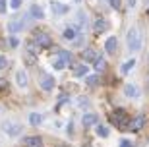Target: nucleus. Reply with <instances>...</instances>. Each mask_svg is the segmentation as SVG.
<instances>
[{
  "label": "nucleus",
  "mask_w": 149,
  "mask_h": 147,
  "mask_svg": "<svg viewBox=\"0 0 149 147\" xmlns=\"http://www.w3.org/2000/svg\"><path fill=\"white\" fill-rule=\"evenodd\" d=\"M81 56H83V60H85V62H95V58H97V52H95L93 49H85Z\"/></svg>",
  "instance_id": "obj_16"
},
{
  "label": "nucleus",
  "mask_w": 149,
  "mask_h": 147,
  "mask_svg": "<svg viewBox=\"0 0 149 147\" xmlns=\"http://www.w3.org/2000/svg\"><path fill=\"white\" fill-rule=\"evenodd\" d=\"M33 41L37 43L39 49H49L50 45H52V39H50L49 35H47V33H43V31H35Z\"/></svg>",
  "instance_id": "obj_2"
},
{
  "label": "nucleus",
  "mask_w": 149,
  "mask_h": 147,
  "mask_svg": "<svg viewBox=\"0 0 149 147\" xmlns=\"http://www.w3.org/2000/svg\"><path fill=\"white\" fill-rule=\"evenodd\" d=\"M16 82H17V85H19V87H25V85H27V74H25L23 70H19L16 74Z\"/></svg>",
  "instance_id": "obj_15"
},
{
  "label": "nucleus",
  "mask_w": 149,
  "mask_h": 147,
  "mask_svg": "<svg viewBox=\"0 0 149 147\" xmlns=\"http://www.w3.org/2000/svg\"><path fill=\"white\" fill-rule=\"evenodd\" d=\"M25 47H27V52H31V54H37L39 52V47H37V43H35L33 39H29L27 43H25Z\"/></svg>",
  "instance_id": "obj_21"
},
{
  "label": "nucleus",
  "mask_w": 149,
  "mask_h": 147,
  "mask_svg": "<svg viewBox=\"0 0 149 147\" xmlns=\"http://www.w3.org/2000/svg\"><path fill=\"white\" fill-rule=\"evenodd\" d=\"M85 82H87L89 85H97V83H99V77H97V76H87V77H85Z\"/></svg>",
  "instance_id": "obj_26"
},
{
  "label": "nucleus",
  "mask_w": 149,
  "mask_h": 147,
  "mask_svg": "<svg viewBox=\"0 0 149 147\" xmlns=\"http://www.w3.org/2000/svg\"><path fill=\"white\" fill-rule=\"evenodd\" d=\"M128 2V6H130V8H132V6H136V0H126Z\"/></svg>",
  "instance_id": "obj_38"
},
{
  "label": "nucleus",
  "mask_w": 149,
  "mask_h": 147,
  "mask_svg": "<svg viewBox=\"0 0 149 147\" xmlns=\"http://www.w3.org/2000/svg\"><path fill=\"white\" fill-rule=\"evenodd\" d=\"M62 35H64V39H68V41H74V39L77 37V31H76V27H66L64 29V33H62Z\"/></svg>",
  "instance_id": "obj_17"
},
{
  "label": "nucleus",
  "mask_w": 149,
  "mask_h": 147,
  "mask_svg": "<svg viewBox=\"0 0 149 147\" xmlns=\"http://www.w3.org/2000/svg\"><path fill=\"white\" fill-rule=\"evenodd\" d=\"M134 66H136V60H128V62H126V64H124V66H122V74H128V72H130V70H132V68H134Z\"/></svg>",
  "instance_id": "obj_25"
},
{
  "label": "nucleus",
  "mask_w": 149,
  "mask_h": 147,
  "mask_svg": "<svg viewBox=\"0 0 149 147\" xmlns=\"http://www.w3.org/2000/svg\"><path fill=\"white\" fill-rule=\"evenodd\" d=\"M52 66H54V70H64V68H66V64H64L60 58L56 60V62H52Z\"/></svg>",
  "instance_id": "obj_27"
},
{
  "label": "nucleus",
  "mask_w": 149,
  "mask_h": 147,
  "mask_svg": "<svg viewBox=\"0 0 149 147\" xmlns=\"http://www.w3.org/2000/svg\"><path fill=\"white\" fill-rule=\"evenodd\" d=\"M109 4H111V8H118L120 6V0H109Z\"/></svg>",
  "instance_id": "obj_34"
},
{
  "label": "nucleus",
  "mask_w": 149,
  "mask_h": 147,
  "mask_svg": "<svg viewBox=\"0 0 149 147\" xmlns=\"http://www.w3.org/2000/svg\"><path fill=\"white\" fill-rule=\"evenodd\" d=\"M6 66H8V60H6L4 56H0V70H4Z\"/></svg>",
  "instance_id": "obj_33"
},
{
  "label": "nucleus",
  "mask_w": 149,
  "mask_h": 147,
  "mask_svg": "<svg viewBox=\"0 0 149 147\" xmlns=\"http://www.w3.org/2000/svg\"><path fill=\"white\" fill-rule=\"evenodd\" d=\"M50 10H52L54 16H64V14L68 12V6L60 4V2H50Z\"/></svg>",
  "instance_id": "obj_9"
},
{
  "label": "nucleus",
  "mask_w": 149,
  "mask_h": 147,
  "mask_svg": "<svg viewBox=\"0 0 149 147\" xmlns=\"http://www.w3.org/2000/svg\"><path fill=\"white\" fill-rule=\"evenodd\" d=\"M23 145L25 147H41V137L39 136H31L23 139Z\"/></svg>",
  "instance_id": "obj_13"
},
{
  "label": "nucleus",
  "mask_w": 149,
  "mask_h": 147,
  "mask_svg": "<svg viewBox=\"0 0 149 147\" xmlns=\"http://www.w3.org/2000/svg\"><path fill=\"white\" fill-rule=\"evenodd\" d=\"M6 12V0H0V14Z\"/></svg>",
  "instance_id": "obj_35"
},
{
  "label": "nucleus",
  "mask_w": 149,
  "mask_h": 147,
  "mask_svg": "<svg viewBox=\"0 0 149 147\" xmlns=\"http://www.w3.org/2000/svg\"><path fill=\"white\" fill-rule=\"evenodd\" d=\"M93 29H95V33H105L109 29V22H107L105 17H99V20H95Z\"/></svg>",
  "instance_id": "obj_7"
},
{
  "label": "nucleus",
  "mask_w": 149,
  "mask_h": 147,
  "mask_svg": "<svg viewBox=\"0 0 149 147\" xmlns=\"http://www.w3.org/2000/svg\"><path fill=\"white\" fill-rule=\"evenodd\" d=\"M147 16H149V10H147Z\"/></svg>",
  "instance_id": "obj_40"
},
{
  "label": "nucleus",
  "mask_w": 149,
  "mask_h": 147,
  "mask_svg": "<svg viewBox=\"0 0 149 147\" xmlns=\"http://www.w3.org/2000/svg\"><path fill=\"white\" fill-rule=\"evenodd\" d=\"M41 87H43L45 91L54 89V77H52V76H43V77H41Z\"/></svg>",
  "instance_id": "obj_11"
},
{
  "label": "nucleus",
  "mask_w": 149,
  "mask_h": 147,
  "mask_svg": "<svg viewBox=\"0 0 149 147\" xmlns=\"http://www.w3.org/2000/svg\"><path fill=\"white\" fill-rule=\"evenodd\" d=\"M70 89H72V91H76L77 85H74V83H66V91H70Z\"/></svg>",
  "instance_id": "obj_36"
},
{
  "label": "nucleus",
  "mask_w": 149,
  "mask_h": 147,
  "mask_svg": "<svg viewBox=\"0 0 149 147\" xmlns=\"http://www.w3.org/2000/svg\"><path fill=\"white\" fill-rule=\"evenodd\" d=\"M77 105H79V107H87V105H89V99L87 97H79V99H77Z\"/></svg>",
  "instance_id": "obj_29"
},
{
  "label": "nucleus",
  "mask_w": 149,
  "mask_h": 147,
  "mask_svg": "<svg viewBox=\"0 0 149 147\" xmlns=\"http://www.w3.org/2000/svg\"><path fill=\"white\" fill-rule=\"evenodd\" d=\"M74 74L76 76H85L87 74V66L85 64H74Z\"/></svg>",
  "instance_id": "obj_20"
},
{
  "label": "nucleus",
  "mask_w": 149,
  "mask_h": 147,
  "mask_svg": "<svg viewBox=\"0 0 149 147\" xmlns=\"http://www.w3.org/2000/svg\"><path fill=\"white\" fill-rule=\"evenodd\" d=\"M111 120L114 122V124H118L120 128H126V124L130 122V118H128V114H126L124 109H116L114 114H111Z\"/></svg>",
  "instance_id": "obj_3"
},
{
  "label": "nucleus",
  "mask_w": 149,
  "mask_h": 147,
  "mask_svg": "<svg viewBox=\"0 0 149 147\" xmlns=\"http://www.w3.org/2000/svg\"><path fill=\"white\" fill-rule=\"evenodd\" d=\"M41 122H43V116L39 114V112H31L29 114V124L31 126H39Z\"/></svg>",
  "instance_id": "obj_18"
},
{
  "label": "nucleus",
  "mask_w": 149,
  "mask_h": 147,
  "mask_svg": "<svg viewBox=\"0 0 149 147\" xmlns=\"http://www.w3.org/2000/svg\"><path fill=\"white\" fill-rule=\"evenodd\" d=\"M74 2H77V4H79V2H81V0H74Z\"/></svg>",
  "instance_id": "obj_39"
},
{
  "label": "nucleus",
  "mask_w": 149,
  "mask_h": 147,
  "mask_svg": "<svg viewBox=\"0 0 149 147\" xmlns=\"http://www.w3.org/2000/svg\"><path fill=\"white\" fill-rule=\"evenodd\" d=\"M23 20H10L8 22V31H12V33H17V31H23Z\"/></svg>",
  "instance_id": "obj_8"
},
{
  "label": "nucleus",
  "mask_w": 149,
  "mask_h": 147,
  "mask_svg": "<svg viewBox=\"0 0 149 147\" xmlns=\"http://www.w3.org/2000/svg\"><path fill=\"white\" fill-rule=\"evenodd\" d=\"M31 17H35V20H43L45 17V12H43V8H41V6H37V4H33L31 6Z\"/></svg>",
  "instance_id": "obj_14"
},
{
  "label": "nucleus",
  "mask_w": 149,
  "mask_h": 147,
  "mask_svg": "<svg viewBox=\"0 0 149 147\" xmlns=\"http://www.w3.org/2000/svg\"><path fill=\"white\" fill-rule=\"evenodd\" d=\"M116 49H118V39L116 37H109L105 43V50L109 54H116Z\"/></svg>",
  "instance_id": "obj_6"
},
{
  "label": "nucleus",
  "mask_w": 149,
  "mask_h": 147,
  "mask_svg": "<svg viewBox=\"0 0 149 147\" xmlns=\"http://www.w3.org/2000/svg\"><path fill=\"white\" fill-rule=\"evenodd\" d=\"M97 134H99L101 137H107V136H109V128H107V126H103V124H99V122H97Z\"/></svg>",
  "instance_id": "obj_24"
},
{
  "label": "nucleus",
  "mask_w": 149,
  "mask_h": 147,
  "mask_svg": "<svg viewBox=\"0 0 149 147\" xmlns=\"http://www.w3.org/2000/svg\"><path fill=\"white\" fill-rule=\"evenodd\" d=\"M74 27H76L79 33L85 31V27H87V16H85V12H77V14H76V22H74Z\"/></svg>",
  "instance_id": "obj_4"
},
{
  "label": "nucleus",
  "mask_w": 149,
  "mask_h": 147,
  "mask_svg": "<svg viewBox=\"0 0 149 147\" xmlns=\"http://www.w3.org/2000/svg\"><path fill=\"white\" fill-rule=\"evenodd\" d=\"M58 58L64 62V64H72V54L68 50H58Z\"/></svg>",
  "instance_id": "obj_19"
},
{
  "label": "nucleus",
  "mask_w": 149,
  "mask_h": 147,
  "mask_svg": "<svg viewBox=\"0 0 149 147\" xmlns=\"http://www.w3.org/2000/svg\"><path fill=\"white\" fill-rule=\"evenodd\" d=\"M124 93H126L128 97H138V95H139L136 85H126V87H124Z\"/></svg>",
  "instance_id": "obj_22"
},
{
  "label": "nucleus",
  "mask_w": 149,
  "mask_h": 147,
  "mask_svg": "<svg viewBox=\"0 0 149 147\" xmlns=\"http://www.w3.org/2000/svg\"><path fill=\"white\" fill-rule=\"evenodd\" d=\"M128 49L130 50H139L141 49V43H143V39H141V31H139L138 27H132L130 31H128Z\"/></svg>",
  "instance_id": "obj_1"
},
{
  "label": "nucleus",
  "mask_w": 149,
  "mask_h": 147,
  "mask_svg": "<svg viewBox=\"0 0 149 147\" xmlns=\"http://www.w3.org/2000/svg\"><path fill=\"white\" fill-rule=\"evenodd\" d=\"M120 147H134L132 145V139H122V141H120Z\"/></svg>",
  "instance_id": "obj_32"
},
{
  "label": "nucleus",
  "mask_w": 149,
  "mask_h": 147,
  "mask_svg": "<svg viewBox=\"0 0 149 147\" xmlns=\"http://www.w3.org/2000/svg\"><path fill=\"white\" fill-rule=\"evenodd\" d=\"M143 126H145V116L139 114V116H136V118L132 120V126H130V128H132V132H139Z\"/></svg>",
  "instance_id": "obj_10"
},
{
  "label": "nucleus",
  "mask_w": 149,
  "mask_h": 147,
  "mask_svg": "<svg viewBox=\"0 0 149 147\" xmlns=\"http://www.w3.org/2000/svg\"><path fill=\"white\" fill-rule=\"evenodd\" d=\"M2 130L6 132V134H8V136H19V134H22V126L19 124H10V122H6L4 126H2Z\"/></svg>",
  "instance_id": "obj_5"
},
{
  "label": "nucleus",
  "mask_w": 149,
  "mask_h": 147,
  "mask_svg": "<svg viewBox=\"0 0 149 147\" xmlns=\"http://www.w3.org/2000/svg\"><path fill=\"white\" fill-rule=\"evenodd\" d=\"M25 60H27V62H25L27 66H33V64H35V54H31V52H27V56H25Z\"/></svg>",
  "instance_id": "obj_28"
},
{
  "label": "nucleus",
  "mask_w": 149,
  "mask_h": 147,
  "mask_svg": "<svg viewBox=\"0 0 149 147\" xmlns=\"http://www.w3.org/2000/svg\"><path fill=\"white\" fill-rule=\"evenodd\" d=\"M107 68V62L103 58H99V56H97V58H95V70L97 72H103Z\"/></svg>",
  "instance_id": "obj_23"
},
{
  "label": "nucleus",
  "mask_w": 149,
  "mask_h": 147,
  "mask_svg": "<svg viewBox=\"0 0 149 147\" xmlns=\"http://www.w3.org/2000/svg\"><path fill=\"white\" fill-rule=\"evenodd\" d=\"M81 122H83L85 128H89V126H95L97 122H99V116H97V114H83Z\"/></svg>",
  "instance_id": "obj_12"
},
{
  "label": "nucleus",
  "mask_w": 149,
  "mask_h": 147,
  "mask_svg": "<svg viewBox=\"0 0 149 147\" xmlns=\"http://www.w3.org/2000/svg\"><path fill=\"white\" fill-rule=\"evenodd\" d=\"M10 6L14 8V10H17V8L22 6V0H12V2H10Z\"/></svg>",
  "instance_id": "obj_31"
},
{
  "label": "nucleus",
  "mask_w": 149,
  "mask_h": 147,
  "mask_svg": "<svg viewBox=\"0 0 149 147\" xmlns=\"http://www.w3.org/2000/svg\"><path fill=\"white\" fill-rule=\"evenodd\" d=\"M81 43H83V35H79V37L76 39V47H81Z\"/></svg>",
  "instance_id": "obj_37"
},
{
  "label": "nucleus",
  "mask_w": 149,
  "mask_h": 147,
  "mask_svg": "<svg viewBox=\"0 0 149 147\" xmlns=\"http://www.w3.org/2000/svg\"><path fill=\"white\" fill-rule=\"evenodd\" d=\"M8 43H10V47H12V49H16L17 45H19V41H17V37H14V35H12V37H10V41H8Z\"/></svg>",
  "instance_id": "obj_30"
}]
</instances>
